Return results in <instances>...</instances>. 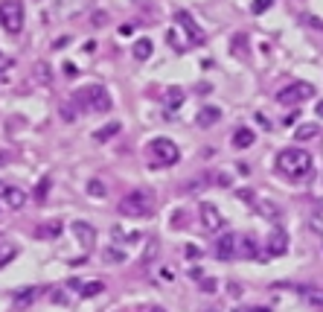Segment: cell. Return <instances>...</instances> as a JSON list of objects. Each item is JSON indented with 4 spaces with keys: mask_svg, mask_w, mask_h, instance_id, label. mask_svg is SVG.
Returning a JSON list of instances; mask_svg holds the SVG:
<instances>
[{
    "mask_svg": "<svg viewBox=\"0 0 323 312\" xmlns=\"http://www.w3.org/2000/svg\"><path fill=\"white\" fill-rule=\"evenodd\" d=\"M277 169L291 181H306L312 175V155L306 149H282L277 155Z\"/></svg>",
    "mask_w": 323,
    "mask_h": 312,
    "instance_id": "obj_1",
    "label": "cell"
},
{
    "mask_svg": "<svg viewBox=\"0 0 323 312\" xmlns=\"http://www.w3.org/2000/svg\"><path fill=\"white\" fill-rule=\"evenodd\" d=\"M119 213L128 216V219H146L154 213V201H151L149 193H143V190H134V193H128V196L119 198Z\"/></svg>",
    "mask_w": 323,
    "mask_h": 312,
    "instance_id": "obj_2",
    "label": "cell"
},
{
    "mask_svg": "<svg viewBox=\"0 0 323 312\" xmlns=\"http://www.w3.org/2000/svg\"><path fill=\"white\" fill-rule=\"evenodd\" d=\"M149 155L157 166H172V163H178V158H181V149H178V143L169 137H154L149 143Z\"/></svg>",
    "mask_w": 323,
    "mask_h": 312,
    "instance_id": "obj_3",
    "label": "cell"
},
{
    "mask_svg": "<svg viewBox=\"0 0 323 312\" xmlns=\"http://www.w3.org/2000/svg\"><path fill=\"white\" fill-rule=\"evenodd\" d=\"M76 102H82L85 108H91L96 114H105V111H111V96L105 91L102 85H91V88H82L76 93Z\"/></svg>",
    "mask_w": 323,
    "mask_h": 312,
    "instance_id": "obj_4",
    "label": "cell"
},
{
    "mask_svg": "<svg viewBox=\"0 0 323 312\" xmlns=\"http://www.w3.org/2000/svg\"><path fill=\"white\" fill-rule=\"evenodd\" d=\"M312 96H314L312 82H291L282 91H277V102L279 105H300V102H306V99H312Z\"/></svg>",
    "mask_w": 323,
    "mask_h": 312,
    "instance_id": "obj_5",
    "label": "cell"
},
{
    "mask_svg": "<svg viewBox=\"0 0 323 312\" xmlns=\"http://www.w3.org/2000/svg\"><path fill=\"white\" fill-rule=\"evenodd\" d=\"M0 26L9 35L23 29V9H21L18 0H3V3H0Z\"/></svg>",
    "mask_w": 323,
    "mask_h": 312,
    "instance_id": "obj_6",
    "label": "cell"
},
{
    "mask_svg": "<svg viewBox=\"0 0 323 312\" xmlns=\"http://www.w3.org/2000/svg\"><path fill=\"white\" fill-rule=\"evenodd\" d=\"M29 198H26V190H21L18 184H9V181H0V204L9 210H21Z\"/></svg>",
    "mask_w": 323,
    "mask_h": 312,
    "instance_id": "obj_7",
    "label": "cell"
},
{
    "mask_svg": "<svg viewBox=\"0 0 323 312\" xmlns=\"http://www.w3.org/2000/svg\"><path fill=\"white\" fill-rule=\"evenodd\" d=\"M198 216H201V228L207 233H219V231H224V216L219 213V207L216 204H210V201H204L201 207H198Z\"/></svg>",
    "mask_w": 323,
    "mask_h": 312,
    "instance_id": "obj_8",
    "label": "cell"
},
{
    "mask_svg": "<svg viewBox=\"0 0 323 312\" xmlns=\"http://www.w3.org/2000/svg\"><path fill=\"white\" fill-rule=\"evenodd\" d=\"M70 231H73V236L79 239L82 248H93V242H96V228H93L91 222L76 219L73 225H70Z\"/></svg>",
    "mask_w": 323,
    "mask_h": 312,
    "instance_id": "obj_9",
    "label": "cell"
},
{
    "mask_svg": "<svg viewBox=\"0 0 323 312\" xmlns=\"http://www.w3.org/2000/svg\"><path fill=\"white\" fill-rule=\"evenodd\" d=\"M175 23H178L181 29H186L189 44H201V41H204V32H201V26L192 21V15H189V12H178V15H175Z\"/></svg>",
    "mask_w": 323,
    "mask_h": 312,
    "instance_id": "obj_10",
    "label": "cell"
},
{
    "mask_svg": "<svg viewBox=\"0 0 323 312\" xmlns=\"http://www.w3.org/2000/svg\"><path fill=\"white\" fill-rule=\"evenodd\" d=\"M254 210L262 216V219H268V222H277L279 216H282V207H279L277 201H271V198H265V196H256V201H254Z\"/></svg>",
    "mask_w": 323,
    "mask_h": 312,
    "instance_id": "obj_11",
    "label": "cell"
},
{
    "mask_svg": "<svg viewBox=\"0 0 323 312\" xmlns=\"http://www.w3.org/2000/svg\"><path fill=\"white\" fill-rule=\"evenodd\" d=\"M265 248H268V254L271 257H282L286 251H289V236H286V231H271L268 233V242H265Z\"/></svg>",
    "mask_w": 323,
    "mask_h": 312,
    "instance_id": "obj_12",
    "label": "cell"
},
{
    "mask_svg": "<svg viewBox=\"0 0 323 312\" xmlns=\"http://www.w3.org/2000/svg\"><path fill=\"white\" fill-rule=\"evenodd\" d=\"M236 257H259V242L254 236H236Z\"/></svg>",
    "mask_w": 323,
    "mask_h": 312,
    "instance_id": "obj_13",
    "label": "cell"
},
{
    "mask_svg": "<svg viewBox=\"0 0 323 312\" xmlns=\"http://www.w3.org/2000/svg\"><path fill=\"white\" fill-rule=\"evenodd\" d=\"M219 120H221V111H219V108H216V105H204V108L198 111V117H195V123H198V126H201V128H210V126H216Z\"/></svg>",
    "mask_w": 323,
    "mask_h": 312,
    "instance_id": "obj_14",
    "label": "cell"
},
{
    "mask_svg": "<svg viewBox=\"0 0 323 312\" xmlns=\"http://www.w3.org/2000/svg\"><path fill=\"white\" fill-rule=\"evenodd\" d=\"M216 257H219V260H230V257H236V236H233V233L221 236L219 242H216Z\"/></svg>",
    "mask_w": 323,
    "mask_h": 312,
    "instance_id": "obj_15",
    "label": "cell"
},
{
    "mask_svg": "<svg viewBox=\"0 0 323 312\" xmlns=\"http://www.w3.org/2000/svg\"><path fill=\"white\" fill-rule=\"evenodd\" d=\"M297 295H300L306 303L323 309V289H317V286H297Z\"/></svg>",
    "mask_w": 323,
    "mask_h": 312,
    "instance_id": "obj_16",
    "label": "cell"
},
{
    "mask_svg": "<svg viewBox=\"0 0 323 312\" xmlns=\"http://www.w3.org/2000/svg\"><path fill=\"white\" fill-rule=\"evenodd\" d=\"M233 146H236V149H251V146H254V128H248V126L236 128V131H233Z\"/></svg>",
    "mask_w": 323,
    "mask_h": 312,
    "instance_id": "obj_17",
    "label": "cell"
},
{
    "mask_svg": "<svg viewBox=\"0 0 323 312\" xmlns=\"http://www.w3.org/2000/svg\"><path fill=\"white\" fill-rule=\"evenodd\" d=\"M76 286H79L82 298H96V295H102V292H105L102 280H85V283H76Z\"/></svg>",
    "mask_w": 323,
    "mask_h": 312,
    "instance_id": "obj_18",
    "label": "cell"
},
{
    "mask_svg": "<svg viewBox=\"0 0 323 312\" xmlns=\"http://www.w3.org/2000/svg\"><path fill=\"white\" fill-rule=\"evenodd\" d=\"M317 134H320V126H317V123H303V126L294 131V140L303 143V140H314Z\"/></svg>",
    "mask_w": 323,
    "mask_h": 312,
    "instance_id": "obj_19",
    "label": "cell"
},
{
    "mask_svg": "<svg viewBox=\"0 0 323 312\" xmlns=\"http://www.w3.org/2000/svg\"><path fill=\"white\" fill-rule=\"evenodd\" d=\"M184 102V88H169L166 96H163V105H166V111H175V108H181Z\"/></svg>",
    "mask_w": 323,
    "mask_h": 312,
    "instance_id": "obj_20",
    "label": "cell"
},
{
    "mask_svg": "<svg viewBox=\"0 0 323 312\" xmlns=\"http://www.w3.org/2000/svg\"><path fill=\"white\" fill-rule=\"evenodd\" d=\"M151 50H154V44H151L149 38H137L131 53H134V58H137V61H146V58L151 56Z\"/></svg>",
    "mask_w": 323,
    "mask_h": 312,
    "instance_id": "obj_21",
    "label": "cell"
},
{
    "mask_svg": "<svg viewBox=\"0 0 323 312\" xmlns=\"http://www.w3.org/2000/svg\"><path fill=\"white\" fill-rule=\"evenodd\" d=\"M114 239H119V242H126V245H137L140 239H143V233L140 231H126V228L116 225L114 228Z\"/></svg>",
    "mask_w": 323,
    "mask_h": 312,
    "instance_id": "obj_22",
    "label": "cell"
},
{
    "mask_svg": "<svg viewBox=\"0 0 323 312\" xmlns=\"http://www.w3.org/2000/svg\"><path fill=\"white\" fill-rule=\"evenodd\" d=\"M35 298H38V289H26L23 295H18V298H15V306H18V309H26Z\"/></svg>",
    "mask_w": 323,
    "mask_h": 312,
    "instance_id": "obj_23",
    "label": "cell"
},
{
    "mask_svg": "<svg viewBox=\"0 0 323 312\" xmlns=\"http://www.w3.org/2000/svg\"><path fill=\"white\" fill-rule=\"evenodd\" d=\"M102 260L105 263H126V251H119V248H105Z\"/></svg>",
    "mask_w": 323,
    "mask_h": 312,
    "instance_id": "obj_24",
    "label": "cell"
},
{
    "mask_svg": "<svg viewBox=\"0 0 323 312\" xmlns=\"http://www.w3.org/2000/svg\"><path fill=\"white\" fill-rule=\"evenodd\" d=\"M116 131H119V123H108V126L99 128V131H96L93 137H96V140H108V137H114Z\"/></svg>",
    "mask_w": 323,
    "mask_h": 312,
    "instance_id": "obj_25",
    "label": "cell"
},
{
    "mask_svg": "<svg viewBox=\"0 0 323 312\" xmlns=\"http://www.w3.org/2000/svg\"><path fill=\"white\" fill-rule=\"evenodd\" d=\"M88 193H91L93 198H105V184H102V181H96V178H93L91 184H88Z\"/></svg>",
    "mask_w": 323,
    "mask_h": 312,
    "instance_id": "obj_26",
    "label": "cell"
},
{
    "mask_svg": "<svg viewBox=\"0 0 323 312\" xmlns=\"http://www.w3.org/2000/svg\"><path fill=\"white\" fill-rule=\"evenodd\" d=\"M274 3H277V0H254L251 12H254V15H262V12H268L271 6H274Z\"/></svg>",
    "mask_w": 323,
    "mask_h": 312,
    "instance_id": "obj_27",
    "label": "cell"
},
{
    "mask_svg": "<svg viewBox=\"0 0 323 312\" xmlns=\"http://www.w3.org/2000/svg\"><path fill=\"white\" fill-rule=\"evenodd\" d=\"M61 231V222H50V225H47V228H41V236H56V233Z\"/></svg>",
    "mask_w": 323,
    "mask_h": 312,
    "instance_id": "obj_28",
    "label": "cell"
},
{
    "mask_svg": "<svg viewBox=\"0 0 323 312\" xmlns=\"http://www.w3.org/2000/svg\"><path fill=\"white\" fill-rule=\"evenodd\" d=\"M47 190H50V181H41V184H38V190H35V198H38V201H44V198H47Z\"/></svg>",
    "mask_w": 323,
    "mask_h": 312,
    "instance_id": "obj_29",
    "label": "cell"
},
{
    "mask_svg": "<svg viewBox=\"0 0 323 312\" xmlns=\"http://www.w3.org/2000/svg\"><path fill=\"white\" fill-rule=\"evenodd\" d=\"M12 257H15V245H6V248L0 251V266H3L6 260H12Z\"/></svg>",
    "mask_w": 323,
    "mask_h": 312,
    "instance_id": "obj_30",
    "label": "cell"
},
{
    "mask_svg": "<svg viewBox=\"0 0 323 312\" xmlns=\"http://www.w3.org/2000/svg\"><path fill=\"white\" fill-rule=\"evenodd\" d=\"M61 117H64V120H76V108H73V105H61Z\"/></svg>",
    "mask_w": 323,
    "mask_h": 312,
    "instance_id": "obj_31",
    "label": "cell"
},
{
    "mask_svg": "<svg viewBox=\"0 0 323 312\" xmlns=\"http://www.w3.org/2000/svg\"><path fill=\"white\" fill-rule=\"evenodd\" d=\"M154 254H157V245H154V242H149V248H146V257H143V263L149 266L151 260H154Z\"/></svg>",
    "mask_w": 323,
    "mask_h": 312,
    "instance_id": "obj_32",
    "label": "cell"
},
{
    "mask_svg": "<svg viewBox=\"0 0 323 312\" xmlns=\"http://www.w3.org/2000/svg\"><path fill=\"white\" fill-rule=\"evenodd\" d=\"M201 289H204V292H216V280H213V278H207L204 283H201Z\"/></svg>",
    "mask_w": 323,
    "mask_h": 312,
    "instance_id": "obj_33",
    "label": "cell"
},
{
    "mask_svg": "<svg viewBox=\"0 0 323 312\" xmlns=\"http://www.w3.org/2000/svg\"><path fill=\"white\" fill-rule=\"evenodd\" d=\"M236 53H239V56L245 53V35H239V38H236Z\"/></svg>",
    "mask_w": 323,
    "mask_h": 312,
    "instance_id": "obj_34",
    "label": "cell"
},
{
    "mask_svg": "<svg viewBox=\"0 0 323 312\" xmlns=\"http://www.w3.org/2000/svg\"><path fill=\"white\" fill-rule=\"evenodd\" d=\"M9 161H12V158H9V152H6V149H0V166H6Z\"/></svg>",
    "mask_w": 323,
    "mask_h": 312,
    "instance_id": "obj_35",
    "label": "cell"
},
{
    "mask_svg": "<svg viewBox=\"0 0 323 312\" xmlns=\"http://www.w3.org/2000/svg\"><path fill=\"white\" fill-rule=\"evenodd\" d=\"M146 312H166V309H163V306H149Z\"/></svg>",
    "mask_w": 323,
    "mask_h": 312,
    "instance_id": "obj_36",
    "label": "cell"
},
{
    "mask_svg": "<svg viewBox=\"0 0 323 312\" xmlns=\"http://www.w3.org/2000/svg\"><path fill=\"white\" fill-rule=\"evenodd\" d=\"M314 111H317V117H323V102H317V108H314Z\"/></svg>",
    "mask_w": 323,
    "mask_h": 312,
    "instance_id": "obj_37",
    "label": "cell"
}]
</instances>
